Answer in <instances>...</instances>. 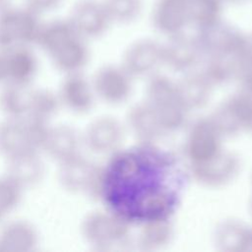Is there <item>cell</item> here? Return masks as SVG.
Listing matches in <instances>:
<instances>
[{"label":"cell","mask_w":252,"mask_h":252,"mask_svg":"<svg viewBox=\"0 0 252 252\" xmlns=\"http://www.w3.org/2000/svg\"><path fill=\"white\" fill-rule=\"evenodd\" d=\"M10 3H11V0H0V11L10 6Z\"/></svg>","instance_id":"cell-21"},{"label":"cell","mask_w":252,"mask_h":252,"mask_svg":"<svg viewBox=\"0 0 252 252\" xmlns=\"http://www.w3.org/2000/svg\"><path fill=\"white\" fill-rule=\"evenodd\" d=\"M110 20L129 21L135 19L143 8L142 0H102Z\"/></svg>","instance_id":"cell-18"},{"label":"cell","mask_w":252,"mask_h":252,"mask_svg":"<svg viewBox=\"0 0 252 252\" xmlns=\"http://www.w3.org/2000/svg\"><path fill=\"white\" fill-rule=\"evenodd\" d=\"M24 191L7 174L0 176V222L20 205Z\"/></svg>","instance_id":"cell-16"},{"label":"cell","mask_w":252,"mask_h":252,"mask_svg":"<svg viewBox=\"0 0 252 252\" xmlns=\"http://www.w3.org/2000/svg\"><path fill=\"white\" fill-rule=\"evenodd\" d=\"M188 182L181 160L142 145L115 155L98 176V194L109 212L130 223L166 220L177 210Z\"/></svg>","instance_id":"cell-1"},{"label":"cell","mask_w":252,"mask_h":252,"mask_svg":"<svg viewBox=\"0 0 252 252\" xmlns=\"http://www.w3.org/2000/svg\"><path fill=\"white\" fill-rule=\"evenodd\" d=\"M32 86L7 84L0 90V112L4 118L23 119L28 115L29 94Z\"/></svg>","instance_id":"cell-12"},{"label":"cell","mask_w":252,"mask_h":252,"mask_svg":"<svg viewBox=\"0 0 252 252\" xmlns=\"http://www.w3.org/2000/svg\"><path fill=\"white\" fill-rule=\"evenodd\" d=\"M79 138L67 124L51 126L42 154L58 163L79 156Z\"/></svg>","instance_id":"cell-8"},{"label":"cell","mask_w":252,"mask_h":252,"mask_svg":"<svg viewBox=\"0 0 252 252\" xmlns=\"http://www.w3.org/2000/svg\"><path fill=\"white\" fill-rule=\"evenodd\" d=\"M48 56L58 72L64 75L79 73L87 59L84 38L79 34H75Z\"/></svg>","instance_id":"cell-9"},{"label":"cell","mask_w":252,"mask_h":252,"mask_svg":"<svg viewBox=\"0 0 252 252\" xmlns=\"http://www.w3.org/2000/svg\"><path fill=\"white\" fill-rule=\"evenodd\" d=\"M75 34L78 33L68 18L55 19L50 22L43 23L36 45L49 55Z\"/></svg>","instance_id":"cell-14"},{"label":"cell","mask_w":252,"mask_h":252,"mask_svg":"<svg viewBox=\"0 0 252 252\" xmlns=\"http://www.w3.org/2000/svg\"><path fill=\"white\" fill-rule=\"evenodd\" d=\"M38 244V230L29 220H13L0 228V252H32Z\"/></svg>","instance_id":"cell-5"},{"label":"cell","mask_w":252,"mask_h":252,"mask_svg":"<svg viewBox=\"0 0 252 252\" xmlns=\"http://www.w3.org/2000/svg\"><path fill=\"white\" fill-rule=\"evenodd\" d=\"M187 6L190 21L204 26L218 21L223 2L222 0H187Z\"/></svg>","instance_id":"cell-17"},{"label":"cell","mask_w":252,"mask_h":252,"mask_svg":"<svg viewBox=\"0 0 252 252\" xmlns=\"http://www.w3.org/2000/svg\"><path fill=\"white\" fill-rule=\"evenodd\" d=\"M27 152L37 151H35L32 145L26 119L4 118L1 120L0 156L8 159Z\"/></svg>","instance_id":"cell-7"},{"label":"cell","mask_w":252,"mask_h":252,"mask_svg":"<svg viewBox=\"0 0 252 252\" xmlns=\"http://www.w3.org/2000/svg\"><path fill=\"white\" fill-rule=\"evenodd\" d=\"M62 2L63 0H24V6L41 16L58 9Z\"/></svg>","instance_id":"cell-19"},{"label":"cell","mask_w":252,"mask_h":252,"mask_svg":"<svg viewBox=\"0 0 252 252\" xmlns=\"http://www.w3.org/2000/svg\"><path fill=\"white\" fill-rule=\"evenodd\" d=\"M43 22L28 7L8 6L0 11V49L36 45Z\"/></svg>","instance_id":"cell-2"},{"label":"cell","mask_w":252,"mask_h":252,"mask_svg":"<svg viewBox=\"0 0 252 252\" xmlns=\"http://www.w3.org/2000/svg\"><path fill=\"white\" fill-rule=\"evenodd\" d=\"M4 52L7 66V84L32 86L38 71V61L32 47L16 46L5 49Z\"/></svg>","instance_id":"cell-6"},{"label":"cell","mask_w":252,"mask_h":252,"mask_svg":"<svg viewBox=\"0 0 252 252\" xmlns=\"http://www.w3.org/2000/svg\"><path fill=\"white\" fill-rule=\"evenodd\" d=\"M245 1L246 0H222L223 3H230V4H240Z\"/></svg>","instance_id":"cell-22"},{"label":"cell","mask_w":252,"mask_h":252,"mask_svg":"<svg viewBox=\"0 0 252 252\" xmlns=\"http://www.w3.org/2000/svg\"><path fill=\"white\" fill-rule=\"evenodd\" d=\"M68 19L83 38L99 34L110 21L102 1L98 0H78Z\"/></svg>","instance_id":"cell-3"},{"label":"cell","mask_w":252,"mask_h":252,"mask_svg":"<svg viewBox=\"0 0 252 252\" xmlns=\"http://www.w3.org/2000/svg\"><path fill=\"white\" fill-rule=\"evenodd\" d=\"M61 107L57 92L46 88H31L27 117L50 122Z\"/></svg>","instance_id":"cell-13"},{"label":"cell","mask_w":252,"mask_h":252,"mask_svg":"<svg viewBox=\"0 0 252 252\" xmlns=\"http://www.w3.org/2000/svg\"><path fill=\"white\" fill-rule=\"evenodd\" d=\"M153 15L155 23L165 31H175L190 21L187 0H157Z\"/></svg>","instance_id":"cell-11"},{"label":"cell","mask_w":252,"mask_h":252,"mask_svg":"<svg viewBox=\"0 0 252 252\" xmlns=\"http://www.w3.org/2000/svg\"><path fill=\"white\" fill-rule=\"evenodd\" d=\"M7 66H6V58L4 50L0 49V86H4L7 84Z\"/></svg>","instance_id":"cell-20"},{"label":"cell","mask_w":252,"mask_h":252,"mask_svg":"<svg viewBox=\"0 0 252 252\" xmlns=\"http://www.w3.org/2000/svg\"><path fill=\"white\" fill-rule=\"evenodd\" d=\"M87 166L80 156L58 163L57 180L64 191L77 192L87 180Z\"/></svg>","instance_id":"cell-15"},{"label":"cell","mask_w":252,"mask_h":252,"mask_svg":"<svg viewBox=\"0 0 252 252\" xmlns=\"http://www.w3.org/2000/svg\"><path fill=\"white\" fill-rule=\"evenodd\" d=\"M61 106L74 112L85 110L90 103V93L79 73L64 75L57 91Z\"/></svg>","instance_id":"cell-10"},{"label":"cell","mask_w":252,"mask_h":252,"mask_svg":"<svg viewBox=\"0 0 252 252\" xmlns=\"http://www.w3.org/2000/svg\"><path fill=\"white\" fill-rule=\"evenodd\" d=\"M6 172L24 190L41 183L46 174V165L38 152H27L6 159Z\"/></svg>","instance_id":"cell-4"}]
</instances>
